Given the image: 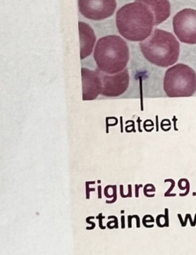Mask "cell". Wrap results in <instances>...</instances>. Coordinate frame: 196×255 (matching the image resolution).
Returning a JSON list of instances; mask_svg holds the SVG:
<instances>
[{"label":"cell","instance_id":"cell-10","mask_svg":"<svg viewBox=\"0 0 196 255\" xmlns=\"http://www.w3.org/2000/svg\"><path fill=\"white\" fill-rule=\"evenodd\" d=\"M146 4L151 9L155 17V26L166 21L170 15L169 0H137Z\"/></svg>","mask_w":196,"mask_h":255},{"label":"cell","instance_id":"cell-4","mask_svg":"<svg viewBox=\"0 0 196 255\" xmlns=\"http://www.w3.org/2000/svg\"><path fill=\"white\" fill-rule=\"evenodd\" d=\"M163 88L170 98L191 97L196 91V73L184 64H177L166 71Z\"/></svg>","mask_w":196,"mask_h":255},{"label":"cell","instance_id":"cell-1","mask_svg":"<svg viewBox=\"0 0 196 255\" xmlns=\"http://www.w3.org/2000/svg\"><path fill=\"white\" fill-rule=\"evenodd\" d=\"M119 33L131 42H142L148 38L155 26V17L146 4L136 0L126 4L116 12Z\"/></svg>","mask_w":196,"mask_h":255},{"label":"cell","instance_id":"cell-6","mask_svg":"<svg viewBox=\"0 0 196 255\" xmlns=\"http://www.w3.org/2000/svg\"><path fill=\"white\" fill-rule=\"evenodd\" d=\"M116 8V0H78V8L82 15L95 21L111 16Z\"/></svg>","mask_w":196,"mask_h":255},{"label":"cell","instance_id":"cell-2","mask_svg":"<svg viewBox=\"0 0 196 255\" xmlns=\"http://www.w3.org/2000/svg\"><path fill=\"white\" fill-rule=\"evenodd\" d=\"M143 56L150 63L167 68L178 61L180 45L176 37L164 30L156 28L144 41L140 42Z\"/></svg>","mask_w":196,"mask_h":255},{"label":"cell","instance_id":"cell-8","mask_svg":"<svg viewBox=\"0 0 196 255\" xmlns=\"http://www.w3.org/2000/svg\"><path fill=\"white\" fill-rule=\"evenodd\" d=\"M82 89L84 101H92L101 94L102 84L97 71L82 68Z\"/></svg>","mask_w":196,"mask_h":255},{"label":"cell","instance_id":"cell-9","mask_svg":"<svg viewBox=\"0 0 196 255\" xmlns=\"http://www.w3.org/2000/svg\"><path fill=\"white\" fill-rule=\"evenodd\" d=\"M80 35L81 59L87 58L92 54L96 42V35L90 25L85 22H78Z\"/></svg>","mask_w":196,"mask_h":255},{"label":"cell","instance_id":"cell-7","mask_svg":"<svg viewBox=\"0 0 196 255\" xmlns=\"http://www.w3.org/2000/svg\"><path fill=\"white\" fill-rule=\"evenodd\" d=\"M101 80L102 90L100 95L106 97H118L127 90L130 83L128 69L125 68L118 73L107 74L96 70Z\"/></svg>","mask_w":196,"mask_h":255},{"label":"cell","instance_id":"cell-3","mask_svg":"<svg viewBox=\"0 0 196 255\" xmlns=\"http://www.w3.org/2000/svg\"><path fill=\"white\" fill-rule=\"evenodd\" d=\"M94 58L100 71L113 75L126 68L130 59V50L123 38L108 35L98 40Z\"/></svg>","mask_w":196,"mask_h":255},{"label":"cell","instance_id":"cell-5","mask_svg":"<svg viewBox=\"0 0 196 255\" xmlns=\"http://www.w3.org/2000/svg\"><path fill=\"white\" fill-rule=\"evenodd\" d=\"M173 30L180 42L196 45V10L184 8L173 18Z\"/></svg>","mask_w":196,"mask_h":255}]
</instances>
